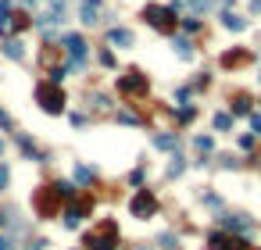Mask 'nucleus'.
I'll use <instances>...</instances> for the list:
<instances>
[{"instance_id": "nucleus-6", "label": "nucleus", "mask_w": 261, "mask_h": 250, "mask_svg": "<svg viewBox=\"0 0 261 250\" xmlns=\"http://www.w3.org/2000/svg\"><path fill=\"white\" fill-rule=\"evenodd\" d=\"M89 211H93V197H79V200H75L72 208H68V214H65V225H68V229H72V225H79V218H86Z\"/></svg>"}, {"instance_id": "nucleus-11", "label": "nucleus", "mask_w": 261, "mask_h": 250, "mask_svg": "<svg viewBox=\"0 0 261 250\" xmlns=\"http://www.w3.org/2000/svg\"><path fill=\"white\" fill-rule=\"evenodd\" d=\"M225 25H229V29H243V18H236V14H225Z\"/></svg>"}, {"instance_id": "nucleus-9", "label": "nucleus", "mask_w": 261, "mask_h": 250, "mask_svg": "<svg viewBox=\"0 0 261 250\" xmlns=\"http://www.w3.org/2000/svg\"><path fill=\"white\" fill-rule=\"evenodd\" d=\"M97 14H100V4L93 0V4H86V7H83V22H86V25H89V22H97Z\"/></svg>"}, {"instance_id": "nucleus-4", "label": "nucleus", "mask_w": 261, "mask_h": 250, "mask_svg": "<svg viewBox=\"0 0 261 250\" xmlns=\"http://www.w3.org/2000/svg\"><path fill=\"white\" fill-rule=\"evenodd\" d=\"M143 18L158 29V33H175V25H179V18H175V11H168V7H158V4H147L143 7Z\"/></svg>"}, {"instance_id": "nucleus-13", "label": "nucleus", "mask_w": 261, "mask_h": 250, "mask_svg": "<svg viewBox=\"0 0 261 250\" xmlns=\"http://www.w3.org/2000/svg\"><path fill=\"white\" fill-rule=\"evenodd\" d=\"M229 250H254V247H247L243 240H233V243H229Z\"/></svg>"}, {"instance_id": "nucleus-14", "label": "nucleus", "mask_w": 261, "mask_h": 250, "mask_svg": "<svg viewBox=\"0 0 261 250\" xmlns=\"http://www.w3.org/2000/svg\"><path fill=\"white\" fill-rule=\"evenodd\" d=\"M14 243H11V236H0V250H11Z\"/></svg>"}, {"instance_id": "nucleus-15", "label": "nucleus", "mask_w": 261, "mask_h": 250, "mask_svg": "<svg viewBox=\"0 0 261 250\" xmlns=\"http://www.w3.org/2000/svg\"><path fill=\"white\" fill-rule=\"evenodd\" d=\"M7 186V168H0V189Z\"/></svg>"}, {"instance_id": "nucleus-3", "label": "nucleus", "mask_w": 261, "mask_h": 250, "mask_svg": "<svg viewBox=\"0 0 261 250\" xmlns=\"http://www.w3.org/2000/svg\"><path fill=\"white\" fill-rule=\"evenodd\" d=\"M36 100H40V107L47 114H61L65 111V93H61V86H54V82H40L36 86Z\"/></svg>"}, {"instance_id": "nucleus-12", "label": "nucleus", "mask_w": 261, "mask_h": 250, "mask_svg": "<svg viewBox=\"0 0 261 250\" xmlns=\"http://www.w3.org/2000/svg\"><path fill=\"white\" fill-rule=\"evenodd\" d=\"M7 54L14 57V61H18V57H22V47H18V43H14V39H11V43H7Z\"/></svg>"}, {"instance_id": "nucleus-5", "label": "nucleus", "mask_w": 261, "mask_h": 250, "mask_svg": "<svg viewBox=\"0 0 261 250\" xmlns=\"http://www.w3.org/2000/svg\"><path fill=\"white\" fill-rule=\"evenodd\" d=\"M129 211L136 214V218H150L158 211V200H154V193H147V189H140V193L132 197V204H129Z\"/></svg>"}, {"instance_id": "nucleus-1", "label": "nucleus", "mask_w": 261, "mask_h": 250, "mask_svg": "<svg viewBox=\"0 0 261 250\" xmlns=\"http://www.w3.org/2000/svg\"><path fill=\"white\" fill-rule=\"evenodd\" d=\"M115 243H118V222L115 218H104L97 229L86 232V247L89 250H111Z\"/></svg>"}, {"instance_id": "nucleus-8", "label": "nucleus", "mask_w": 261, "mask_h": 250, "mask_svg": "<svg viewBox=\"0 0 261 250\" xmlns=\"http://www.w3.org/2000/svg\"><path fill=\"white\" fill-rule=\"evenodd\" d=\"M111 43H118V47H129V43H132V33H126V29H115V33H111Z\"/></svg>"}, {"instance_id": "nucleus-7", "label": "nucleus", "mask_w": 261, "mask_h": 250, "mask_svg": "<svg viewBox=\"0 0 261 250\" xmlns=\"http://www.w3.org/2000/svg\"><path fill=\"white\" fill-rule=\"evenodd\" d=\"M118 90H122V93H129V97H136V93H147V79L140 75V71H129V75L118 82Z\"/></svg>"}, {"instance_id": "nucleus-10", "label": "nucleus", "mask_w": 261, "mask_h": 250, "mask_svg": "<svg viewBox=\"0 0 261 250\" xmlns=\"http://www.w3.org/2000/svg\"><path fill=\"white\" fill-rule=\"evenodd\" d=\"M243 61H247V54H225V57H222V65H225V68H233V65H243Z\"/></svg>"}, {"instance_id": "nucleus-16", "label": "nucleus", "mask_w": 261, "mask_h": 250, "mask_svg": "<svg viewBox=\"0 0 261 250\" xmlns=\"http://www.w3.org/2000/svg\"><path fill=\"white\" fill-rule=\"evenodd\" d=\"M0 154H4V140H0Z\"/></svg>"}, {"instance_id": "nucleus-2", "label": "nucleus", "mask_w": 261, "mask_h": 250, "mask_svg": "<svg viewBox=\"0 0 261 250\" xmlns=\"http://www.w3.org/2000/svg\"><path fill=\"white\" fill-rule=\"evenodd\" d=\"M61 197H65V193H61V182H54V186H43L40 189V193H36V214L40 218H54L57 211H61Z\"/></svg>"}]
</instances>
